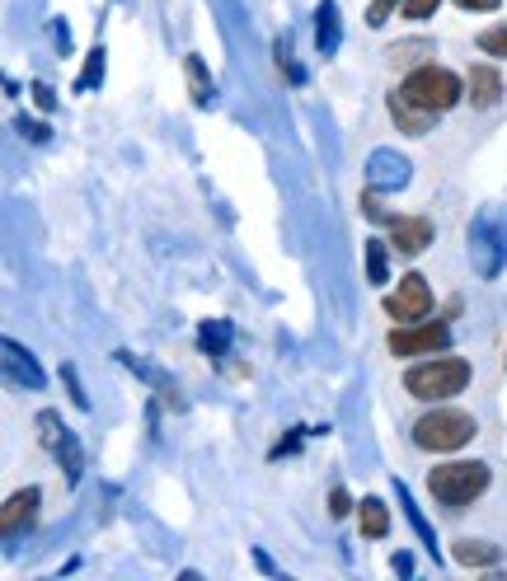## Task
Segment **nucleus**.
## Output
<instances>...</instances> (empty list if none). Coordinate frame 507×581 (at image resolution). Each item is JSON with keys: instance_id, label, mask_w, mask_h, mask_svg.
<instances>
[{"instance_id": "obj_25", "label": "nucleus", "mask_w": 507, "mask_h": 581, "mask_svg": "<svg viewBox=\"0 0 507 581\" xmlns=\"http://www.w3.org/2000/svg\"><path fill=\"white\" fill-rule=\"evenodd\" d=\"M461 6H465V10H498L503 0H461Z\"/></svg>"}, {"instance_id": "obj_15", "label": "nucleus", "mask_w": 507, "mask_h": 581, "mask_svg": "<svg viewBox=\"0 0 507 581\" xmlns=\"http://www.w3.org/2000/svg\"><path fill=\"white\" fill-rule=\"evenodd\" d=\"M456 563H465V568H489V563H498V549L494 544H484V539H456Z\"/></svg>"}, {"instance_id": "obj_14", "label": "nucleus", "mask_w": 507, "mask_h": 581, "mask_svg": "<svg viewBox=\"0 0 507 581\" xmlns=\"http://www.w3.org/2000/svg\"><path fill=\"white\" fill-rule=\"evenodd\" d=\"M315 19H320V24H315V43H320L324 56H334L339 52V6H334V0H324Z\"/></svg>"}, {"instance_id": "obj_22", "label": "nucleus", "mask_w": 507, "mask_h": 581, "mask_svg": "<svg viewBox=\"0 0 507 581\" xmlns=\"http://www.w3.org/2000/svg\"><path fill=\"white\" fill-rule=\"evenodd\" d=\"M437 6H442V0H404V14H408V19H427Z\"/></svg>"}, {"instance_id": "obj_7", "label": "nucleus", "mask_w": 507, "mask_h": 581, "mask_svg": "<svg viewBox=\"0 0 507 581\" xmlns=\"http://www.w3.org/2000/svg\"><path fill=\"white\" fill-rule=\"evenodd\" d=\"M446 343H452V329L446 324H404V329H395L390 333V352L395 356H437Z\"/></svg>"}, {"instance_id": "obj_16", "label": "nucleus", "mask_w": 507, "mask_h": 581, "mask_svg": "<svg viewBox=\"0 0 507 581\" xmlns=\"http://www.w3.org/2000/svg\"><path fill=\"white\" fill-rule=\"evenodd\" d=\"M362 535L366 539H381L385 530H390V511H385V502H381V497H366V502H362Z\"/></svg>"}, {"instance_id": "obj_24", "label": "nucleus", "mask_w": 507, "mask_h": 581, "mask_svg": "<svg viewBox=\"0 0 507 581\" xmlns=\"http://www.w3.org/2000/svg\"><path fill=\"white\" fill-rule=\"evenodd\" d=\"M329 502H334V507H329L334 516H348V492H343V488H334V497H329Z\"/></svg>"}, {"instance_id": "obj_4", "label": "nucleus", "mask_w": 507, "mask_h": 581, "mask_svg": "<svg viewBox=\"0 0 507 581\" xmlns=\"http://www.w3.org/2000/svg\"><path fill=\"white\" fill-rule=\"evenodd\" d=\"M404 94L414 98L418 108H427V113H446V108L461 104V80L446 66H418L414 75L404 80Z\"/></svg>"}, {"instance_id": "obj_10", "label": "nucleus", "mask_w": 507, "mask_h": 581, "mask_svg": "<svg viewBox=\"0 0 507 581\" xmlns=\"http://www.w3.org/2000/svg\"><path fill=\"white\" fill-rule=\"evenodd\" d=\"M390 117L400 123V132H408V136H427V127H433V117H437V113L418 108L404 90H395V94H390Z\"/></svg>"}, {"instance_id": "obj_20", "label": "nucleus", "mask_w": 507, "mask_h": 581, "mask_svg": "<svg viewBox=\"0 0 507 581\" xmlns=\"http://www.w3.org/2000/svg\"><path fill=\"white\" fill-rule=\"evenodd\" d=\"M94 80H104V52H90V66L81 75V90H94Z\"/></svg>"}, {"instance_id": "obj_9", "label": "nucleus", "mask_w": 507, "mask_h": 581, "mask_svg": "<svg viewBox=\"0 0 507 581\" xmlns=\"http://www.w3.org/2000/svg\"><path fill=\"white\" fill-rule=\"evenodd\" d=\"M390 230H395L400 253H423L427 245H433V220H423V216H395L390 220Z\"/></svg>"}, {"instance_id": "obj_18", "label": "nucleus", "mask_w": 507, "mask_h": 581, "mask_svg": "<svg viewBox=\"0 0 507 581\" xmlns=\"http://www.w3.org/2000/svg\"><path fill=\"white\" fill-rule=\"evenodd\" d=\"M366 272H372L376 287L390 282V272H385V245H381V239H366Z\"/></svg>"}, {"instance_id": "obj_1", "label": "nucleus", "mask_w": 507, "mask_h": 581, "mask_svg": "<svg viewBox=\"0 0 507 581\" xmlns=\"http://www.w3.org/2000/svg\"><path fill=\"white\" fill-rule=\"evenodd\" d=\"M494 484L489 465H479V459H456V465H437L427 474V492L437 497L442 507H470L475 497H484Z\"/></svg>"}, {"instance_id": "obj_6", "label": "nucleus", "mask_w": 507, "mask_h": 581, "mask_svg": "<svg viewBox=\"0 0 507 581\" xmlns=\"http://www.w3.org/2000/svg\"><path fill=\"white\" fill-rule=\"evenodd\" d=\"M385 314L400 319V324H423V319L433 314V287H427V277L404 272L400 287L385 295Z\"/></svg>"}, {"instance_id": "obj_19", "label": "nucleus", "mask_w": 507, "mask_h": 581, "mask_svg": "<svg viewBox=\"0 0 507 581\" xmlns=\"http://www.w3.org/2000/svg\"><path fill=\"white\" fill-rule=\"evenodd\" d=\"M479 48L489 52V56H507V29H489V33H479Z\"/></svg>"}, {"instance_id": "obj_11", "label": "nucleus", "mask_w": 507, "mask_h": 581, "mask_svg": "<svg viewBox=\"0 0 507 581\" xmlns=\"http://www.w3.org/2000/svg\"><path fill=\"white\" fill-rule=\"evenodd\" d=\"M38 488H24V492H14L10 502H6V511H0V530H6V539H14L19 535V526H29V520L38 516Z\"/></svg>"}, {"instance_id": "obj_23", "label": "nucleus", "mask_w": 507, "mask_h": 581, "mask_svg": "<svg viewBox=\"0 0 507 581\" xmlns=\"http://www.w3.org/2000/svg\"><path fill=\"white\" fill-rule=\"evenodd\" d=\"M418 52H427V48H423V43H404V48H390V56H395V62H404V66H408V62H418Z\"/></svg>"}, {"instance_id": "obj_2", "label": "nucleus", "mask_w": 507, "mask_h": 581, "mask_svg": "<svg viewBox=\"0 0 507 581\" xmlns=\"http://www.w3.org/2000/svg\"><path fill=\"white\" fill-rule=\"evenodd\" d=\"M465 385H470V366L461 356H433V362H423L404 375V390L423 398V404H442V398L461 394Z\"/></svg>"}, {"instance_id": "obj_21", "label": "nucleus", "mask_w": 507, "mask_h": 581, "mask_svg": "<svg viewBox=\"0 0 507 581\" xmlns=\"http://www.w3.org/2000/svg\"><path fill=\"white\" fill-rule=\"evenodd\" d=\"M395 6H400V0H372V10H366V24H372V29H381Z\"/></svg>"}, {"instance_id": "obj_3", "label": "nucleus", "mask_w": 507, "mask_h": 581, "mask_svg": "<svg viewBox=\"0 0 507 581\" xmlns=\"http://www.w3.org/2000/svg\"><path fill=\"white\" fill-rule=\"evenodd\" d=\"M475 417L470 413H461V408H437V413H427L414 423V446L418 450H461V446H470L475 440Z\"/></svg>"}, {"instance_id": "obj_5", "label": "nucleus", "mask_w": 507, "mask_h": 581, "mask_svg": "<svg viewBox=\"0 0 507 581\" xmlns=\"http://www.w3.org/2000/svg\"><path fill=\"white\" fill-rule=\"evenodd\" d=\"M470 253L484 277H494L507 258V211L503 207H489L479 211V220L470 226Z\"/></svg>"}, {"instance_id": "obj_17", "label": "nucleus", "mask_w": 507, "mask_h": 581, "mask_svg": "<svg viewBox=\"0 0 507 581\" xmlns=\"http://www.w3.org/2000/svg\"><path fill=\"white\" fill-rule=\"evenodd\" d=\"M184 71H188L193 98H198V104H211V94H217V90H211V80H207V71H203V62H198V56H188V62H184Z\"/></svg>"}, {"instance_id": "obj_26", "label": "nucleus", "mask_w": 507, "mask_h": 581, "mask_svg": "<svg viewBox=\"0 0 507 581\" xmlns=\"http://www.w3.org/2000/svg\"><path fill=\"white\" fill-rule=\"evenodd\" d=\"M33 98H38V108H52V90L48 85H33Z\"/></svg>"}, {"instance_id": "obj_13", "label": "nucleus", "mask_w": 507, "mask_h": 581, "mask_svg": "<svg viewBox=\"0 0 507 581\" xmlns=\"http://www.w3.org/2000/svg\"><path fill=\"white\" fill-rule=\"evenodd\" d=\"M498 98H503L498 71H494V66H475V71H470V104H475V108H494Z\"/></svg>"}, {"instance_id": "obj_12", "label": "nucleus", "mask_w": 507, "mask_h": 581, "mask_svg": "<svg viewBox=\"0 0 507 581\" xmlns=\"http://www.w3.org/2000/svg\"><path fill=\"white\" fill-rule=\"evenodd\" d=\"M6 371H10L14 385L43 390V371H38V362H33V356H29L24 347H19V343H10V338H6Z\"/></svg>"}, {"instance_id": "obj_8", "label": "nucleus", "mask_w": 507, "mask_h": 581, "mask_svg": "<svg viewBox=\"0 0 507 581\" xmlns=\"http://www.w3.org/2000/svg\"><path fill=\"white\" fill-rule=\"evenodd\" d=\"M366 184H372L376 193H395L408 184V159L395 155V151H376L372 155V169H366Z\"/></svg>"}]
</instances>
